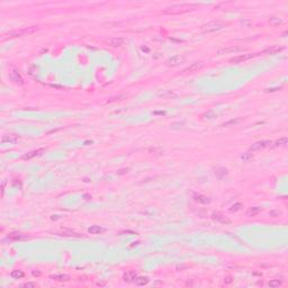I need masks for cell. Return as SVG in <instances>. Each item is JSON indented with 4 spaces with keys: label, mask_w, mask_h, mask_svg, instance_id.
Listing matches in <instances>:
<instances>
[{
    "label": "cell",
    "mask_w": 288,
    "mask_h": 288,
    "mask_svg": "<svg viewBox=\"0 0 288 288\" xmlns=\"http://www.w3.org/2000/svg\"><path fill=\"white\" fill-rule=\"evenodd\" d=\"M197 5H189V4H182V5H175L168 8L163 11V14H169V15H177V14H182V13H187L192 10Z\"/></svg>",
    "instance_id": "obj_1"
},
{
    "label": "cell",
    "mask_w": 288,
    "mask_h": 288,
    "mask_svg": "<svg viewBox=\"0 0 288 288\" xmlns=\"http://www.w3.org/2000/svg\"><path fill=\"white\" fill-rule=\"evenodd\" d=\"M37 29H38V27H37V26L26 27V28H23V29L15 30V32H10V33H8V34H5L2 38L5 40V38H9V37H20V36H24V35H29V34L35 33Z\"/></svg>",
    "instance_id": "obj_2"
},
{
    "label": "cell",
    "mask_w": 288,
    "mask_h": 288,
    "mask_svg": "<svg viewBox=\"0 0 288 288\" xmlns=\"http://www.w3.org/2000/svg\"><path fill=\"white\" fill-rule=\"evenodd\" d=\"M226 27V24L225 23H222V21H209L207 24L202 26V32L203 33H213V32H217V30H221L223 28Z\"/></svg>",
    "instance_id": "obj_3"
},
{
    "label": "cell",
    "mask_w": 288,
    "mask_h": 288,
    "mask_svg": "<svg viewBox=\"0 0 288 288\" xmlns=\"http://www.w3.org/2000/svg\"><path fill=\"white\" fill-rule=\"evenodd\" d=\"M270 144H271V142H270V141L257 142V143H254V144H252V145H251V147H250V151H251V152L260 151V150H263V149H266V147H270Z\"/></svg>",
    "instance_id": "obj_4"
},
{
    "label": "cell",
    "mask_w": 288,
    "mask_h": 288,
    "mask_svg": "<svg viewBox=\"0 0 288 288\" xmlns=\"http://www.w3.org/2000/svg\"><path fill=\"white\" fill-rule=\"evenodd\" d=\"M185 60H186V57H185L183 55H175V56H171V57L167 61V64L170 66H179V64L183 63Z\"/></svg>",
    "instance_id": "obj_5"
},
{
    "label": "cell",
    "mask_w": 288,
    "mask_h": 288,
    "mask_svg": "<svg viewBox=\"0 0 288 288\" xmlns=\"http://www.w3.org/2000/svg\"><path fill=\"white\" fill-rule=\"evenodd\" d=\"M258 55V53H249V54H242V55H238L235 56V57H233V59H231V62L232 63H239V62H242V61H247V60H250V59H252V57H254V56Z\"/></svg>",
    "instance_id": "obj_6"
},
{
    "label": "cell",
    "mask_w": 288,
    "mask_h": 288,
    "mask_svg": "<svg viewBox=\"0 0 288 288\" xmlns=\"http://www.w3.org/2000/svg\"><path fill=\"white\" fill-rule=\"evenodd\" d=\"M106 43L111 47H119L124 44V38L122 37H111V38H108L106 40Z\"/></svg>",
    "instance_id": "obj_7"
},
{
    "label": "cell",
    "mask_w": 288,
    "mask_h": 288,
    "mask_svg": "<svg viewBox=\"0 0 288 288\" xmlns=\"http://www.w3.org/2000/svg\"><path fill=\"white\" fill-rule=\"evenodd\" d=\"M243 51L241 47H234V46H231V47H225V49H222L217 52L218 55H223V54H228V53H239Z\"/></svg>",
    "instance_id": "obj_8"
},
{
    "label": "cell",
    "mask_w": 288,
    "mask_h": 288,
    "mask_svg": "<svg viewBox=\"0 0 288 288\" xmlns=\"http://www.w3.org/2000/svg\"><path fill=\"white\" fill-rule=\"evenodd\" d=\"M18 138H19L18 135L10 134V135H5V136L1 138V142H2V144H6V143H15V142L18 141Z\"/></svg>",
    "instance_id": "obj_9"
},
{
    "label": "cell",
    "mask_w": 288,
    "mask_h": 288,
    "mask_svg": "<svg viewBox=\"0 0 288 288\" xmlns=\"http://www.w3.org/2000/svg\"><path fill=\"white\" fill-rule=\"evenodd\" d=\"M284 50L283 46H278V45H273L271 46V47H269V49H267V50L263 51V53H266V54H277V53H279V52H281V51Z\"/></svg>",
    "instance_id": "obj_10"
},
{
    "label": "cell",
    "mask_w": 288,
    "mask_h": 288,
    "mask_svg": "<svg viewBox=\"0 0 288 288\" xmlns=\"http://www.w3.org/2000/svg\"><path fill=\"white\" fill-rule=\"evenodd\" d=\"M10 79L14 81V82H16V83H19V85H23L24 83V81H23V79L20 78L19 73L17 72V71H13V72H10Z\"/></svg>",
    "instance_id": "obj_11"
},
{
    "label": "cell",
    "mask_w": 288,
    "mask_h": 288,
    "mask_svg": "<svg viewBox=\"0 0 288 288\" xmlns=\"http://www.w3.org/2000/svg\"><path fill=\"white\" fill-rule=\"evenodd\" d=\"M203 66V63H200V62H195V63H192L190 66H188L186 70L183 71V72H195V71H197L198 69H200Z\"/></svg>",
    "instance_id": "obj_12"
},
{
    "label": "cell",
    "mask_w": 288,
    "mask_h": 288,
    "mask_svg": "<svg viewBox=\"0 0 288 288\" xmlns=\"http://www.w3.org/2000/svg\"><path fill=\"white\" fill-rule=\"evenodd\" d=\"M104 231H105V228H101V226H98V225H92V226L88 228V232L90 234H99V233L104 232Z\"/></svg>",
    "instance_id": "obj_13"
},
{
    "label": "cell",
    "mask_w": 288,
    "mask_h": 288,
    "mask_svg": "<svg viewBox=\"0 0 288 288\" xmlns=\"http://www.w3.org/2000/svg\"><path fill=\"white\" fill-rule=\"evenodd\" d=\"M43 151H44L43 149L36 150V151H32V152H29V153L25 154V155H23V159H24V160H29V159H32V158H34V157H36V155H38V154H40V153H42Z\"/></svg>",
    "instance_id": "obj_14"
},
{
    "label": "cell",
    "mask_w": 288,
    "mask_h": 288,
    "mask_svg": "<svg viewBox=\"0 0 288 288\" xmlns=\"http://www.w3.org/2000/svg\"><path fill=\"white\" fill-rule=\"evenodd\" d=\"M243 121V118H234V119H230L228 122H225L224 124H222V126H234V125H238V124H240L241 122Z\"/></svg>",
    "instance_id": "obj_15"
},
{
    "label": "cell",
    "mask_w": 288,
    "mask_h": 288,
    "mask_svg": "<svg viewBox=\"0 0 288 288\" xmlns=\"http://www.w3.org/2000/svg\"><path fill=\"white\" fill-rule=\"evenodd\" d=\"M135 279H136V273H133V271H130V273H126L125 275H124V280L125 281H135Z\"/></svg>",
    "instance_id": "obj_16"
},
{
    "label": "cell",
    "mask_w": 288,
    "mask_h": 288,
    "mask_svg": "<svg viewBox=\"0 0 288 288\" xmlns=\"http://www.w3.org/2000/svg\"><path fill=\"white\" fill-rule=\"evenodd\" d=\"M260 212H261V208L260 207H252L247 212V215L250 216V217H252V216H257Z\"/></svg>",
    "instance_id": "obj_17"
},
{
    "label": "cell",
    "mask_w": 288,
    "mask_h": 288,
    "mask_svg": "<svg viewBox=\"0 0 288 288\" xmlns=\"http://www.w3.org/2000/svg\"><path fill=\"white\" fill-rule=\"evenodd\" d=\"M213 218H215L216 221H219V222H222V223H228H228H231V221H230V219H228L225 216H223V215L218 214V213L214 214V215H213Z\"/></svg>",
    "instance_id": "obj_18"
},
{
    "label": "cell",
    "mask_w": 288,
    "mask_h": 288,
    "mask_svg": "<svg viewBox=\"0 0 288 288\" xmlns=\"http://www.w3.org/2000/svg\"><path fill=\"white\" fill-rule=\"evenodd\" d=\"M8 238L13 239V240H25V239H27L28 236L23 235V234H20V233H11V234H9Z\"/></svg>",
    "instance_id": "obj_19"
},
{
    "label": "cell",
    "mask_w": 288,
    "mask_h": 288,
    "mask_svg": "<svg viewBox=\"0 0 288 288\" xmlns=\"http://www.w3.org/2000/svg\"><path fill=\"white\" fill-rule=\"evenodd\" d=\"M149 283V278L147 277H138V278L135 279V284L138 285V286H144Z\"/></svg>",
    "instance_id": "obj_20"
},
{
    "label": "cell",
    "mask_w": 288,
    "mask_h": 288,
    "mask_svg": "<svg viewBox=\"0 0 288 288\" xmlns=\"http://www.w3.org/2000/svg\"><path fill=\"white\" fill-rule=\"evenodd\" d=\"M10 276L15 279H20L24 277V273H23L21 270H14V271H11Z\"/></svg>",
    "instance_id": "obj_21"
},
{
    "label": "cell",
    "mask_w": 288,
    "mask_h": 288,
    "mask_svg": "<svg viewBox=\"0 0 288 288\" xmlns=\"http://www.w3.org/2000/svg\"><path fill=\"white\" fill-rule=\"evenodd\" d=\"M52 279H55V280H59V281H68L70 279V277L68 275H55V276L52 277Z\"/></svg>",
    "instance_id": "obj_22"
},
{
    "label": "cell",
    "mask_w": 288,
    "mask_h": 288,
    "mask_svg": "<svg viewBox=\"0 0 288 288\" xmlns=\"http://www.w3.org/2000/svg\"><path fill=\"white\" fill-rule=\"evenodd\" d=\"M269 287H279V286H281V280H279V279H273V280H270L269 281Z\"/></svg>",
    "instance_id": "obj_23"
},
{
    "label": "cell",
    "mask_w": 288,
    "mask_h": 288,
    "mask_svg": "<svg viewBox=\"0 0 288 288\" xmlns=\"http://www.w3.org/2000/svg\"><path fill=\"white\" fill-rule=\"evenodd\" d=\"M286 143H287V138L286 137H283V138H280V140H278V141L276 142L275 147H284V145H286Z\"/></svg>",
    "instance_id": "obj_24"
},
{
    "label": "cell",
    "mask_w": 288,
    "mask_h": 288,
    "mask_svg": "<svg viewBox=\"0 0 288 288\" xmlns=\"http://www.w3.org/2000/svg\"><path fill=\"white\" fill-rule=\"evenodd\" d=\"M241 207H242V204H240V203H238V204H235V205H233L232 208H230V212L233 213V212H238L239 209H241Z\"/></svg>",
    "instance_id": "obj_25"
},
{
    "label": "cell",
    "mask_w": 288,
    "mask_h": 288,
    "mask_svg": "<svg viewBox=\"0 0 288 288\" xmlns=\"http://www.w3.org/2000/svg\"><path fill=\"white\" fill-rule=\"evenodd\" d=\"M279 215H280V212H278V211H273V212L269 213V216H271V217H276Z\"/></svg>",
    "instance_id": "obj_26"
},
{
    "label": "cell",
    "mask_w": 288,
    "mask_h": 288,
    "mask_svg": "<svg viewBox=\"0 0 288 288\" xmlns=\"http://www.w3.org/2000/svg\"><path fill=\"white\" fill-rule=\"evenodd\" d=\"M35 286H36L35 284H30V283H27V284H25V285H24V287H32V288L35 287Z\"/></svg>",
    "instance_id": "obj_27"
},
{
    "label": "cell",
    "mask_w": 288,
    "mask_h": 288,
    "mask_svg": "<svg viewBox=\"0 0 288 288\" xmlns=\"http://www.w3.org/2000/svg\"><path fill=\"white\" fill-rule=\"evenodd\" d=\"M225 281H226V283H231V279H230V278H226V280H225Z\"/></svg>",
    "instance_id": "obj_28"
}]
</instances>
